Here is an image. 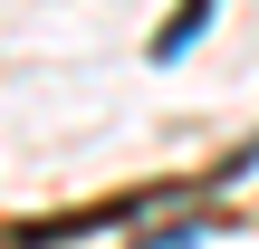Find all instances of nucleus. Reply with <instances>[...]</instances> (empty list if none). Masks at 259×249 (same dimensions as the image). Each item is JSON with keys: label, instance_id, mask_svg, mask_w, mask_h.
<instances>
[{"label": "nucleus", "instance_id": "f257e3e1", "mask_svg": "<svg viewBox=\"0 0 259 249\" xmlns=\"http://www.w3.org/2000/svg\"><path fill=\"white\" fill-rule=\"evenodd\" d=\"M202 19H211V0H183V10H173V19H163V38H154V58H183V48H192V29H202Z\"/></svg>", "mask_w": 259, "mask_h": 249}]
</instances>
